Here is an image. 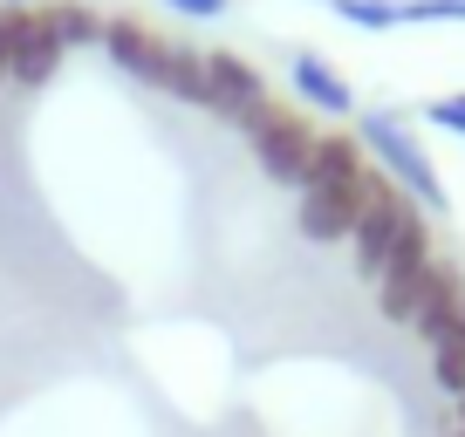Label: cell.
Segmentation results:
<instances>
[{
    "label": "cell",
    "instance_id": "4",
    "mask_svg": "<svg viewBox=\"0 0 465 437\" xmlns=\"http://www.w3.org/2000/svg\"><path fill=\"white\" fill-rule=\"evenodd\" d=\"M431 267H438V253H431V233H424V218H418V226L404 233V247L391 253V267L377 274V315L397 321V328H411V307H418Z\"/></svg>",
    "mask_w": 465,
    "mask_h": 437
},
{
    "label": "cell",
    "instance_id": "16",
    "mask_svg": "<svg viewBox=\"0 0 465 437\" xmlns=\"http://www.w3.org/2000/svg\"><path fill=\"white\" fill-rule=\"evenodd\" d=\"M28 21H35V7H7L0 0V69H7V55L21 48V34H28Z\"/></svg>",
    "mask_w": 465,
    "mask_h": 437
},
{
    "label": "cell",
    "instance_id": "6",
    "mask_svg": "<svg viewBox=\"0 0 465 437\" xmlns=\"http://www.w3.org/2000/svg\"><path fill=\"white\" fill-rule=\"evenodd\" d=\"M370 171H377V164H370ZM370 171L356 178V185H322V191H302V205H294V226H302V239H315V247H335V239L356 233V212H363Z\"/></svg>",
    "mask_w": 465,
    "mask_h": 437
},
{
    "label": "cell",
    "instance_id": "11",
    "mask_svg": "<svg viewBox=\"0 0 465 437\" xmlns=\"http://www.w3.org/2000/svg\"><path fill=\"white\" fill-rule=\"evenodd\" d=\"M363 171H370V158H363V144H356V137H315V158H308L302 191H322V185H356Z\"/></svg>",
    "mask_w": 465,
    "mask_h": 437
},
{
    "label": "cell",
    "instance_id": "18",
    "mask_svg": "<svg viewBox=\"0 0 465 437\" xmlns=\"http://www.w3.org/2000/svg\"><path fill=\"white\" fill-rule=\"evenodd\" d=\"M164 7H172V15H185V21H219L232 0H164Z\"/></svg>",
    "mask_w": 465,
    "mask_h": 437
},
{
    "label": "cell",
    "instance_id": "17",
    "mask_svg": "<svg viewBox=\"0 0 465 437\" xmlns=\"http://www.w3.org/2000/svg\"><path fill=\"white\" fill-rule=\"evenodd\" d=\"M424 117L438 123V131H451V137H465V96H438Z\"/></svg>",
    "mask_w": 465,
    "mask_h": 437
},
{
    "label": "cell",
    "instance_id": "2",
    "mask_svg": "<svg viewBox=\"0 0 465 437\" xmlns=\"http://www.w3.org/2000/svg\"><path fill=\"white\" fill-rule=\"evenodd\" d=\"M418 205L404 199V191L391 185L383 171H370V191H363V212H356V233H349V253H356V274L377 280L383 267H391V253L404 247V233L418 226Z\"/></svg>",
    "mask_w": 465,
    "mask_h": 437
},
{
    "label": "cell",
    "instance_id": "10",
    "mask_svg": "<svg viewBox=\"0 0 465 437\" xmlns=\"http://www.w3.org/2000/svg\"><path fill=\"white\" fill-rule=\"evenodd\" d=\"M55 69H62V42L48 34V21L35 15V21H28V34H21V48L7 55V83L42 89V83H55Z\"/></svg>",
    "mask_w": 465,
    "mask_h": 437
},
{
    "label": "cell",
    "instance_id": "20",
    "mask_svg": "<svg viewBox=\"0 0 465 437\" xmlns=\"http://www.w3.org/2000/svg\"><path fill=\"white\" fill-rule=\"evenodd\" d=\"M451 437H465V423H459V431H451Z\"/></svg>",
    "mask_w": 465,
    "mask_h": 437
},
{
    "label": "cell",
    "instance_id": "5",
    "mask_svg": "<svg viewBox=\"0 0 465 437\" xmlns=\"http://www.w3.org/2000/svg\"><path fill=\"white\" fill-rule=\"evenodd\" d=\"M205 110L247 131V123L267 110L261 69H253V62H240V55H226V48H213V55H205Z\"/></svg>",
    "mask_w": 465,
    "mask_h": 437
},
{
    "label": "cell",
    "instance_id": "19",
    "mask_svg": "<svg viewBox=\"0 0 465 437\" xmlns=\"http://www.w3.org/2000/svg\"><path fill=\"white\" fill-rule=\"evenodd\" d=\"M459 423H465V396H459Z\"/></svg>",
    "mask_w": 465,
    "mask_h": 437
},
{
    "label": "cell",
    "instance_id": "1",
    "mask_svg": "<svg viewBox=\"0 0 465 437\" xmlns=\"http://www.w3.org/2000/svg\"><path fill=\"white\" fill-rule=\"evenodd\" d=\"M356 144H363V158L377 164L411 205H424V212H445L451 205L445 185H438V171H431V158H424V144L411 137V123L397 117V110H363V117H356Z\"/></svg>",
    "mask_w": 465,
    "mask_h": 437
},
{
    "label": "cell",
    "instance_id": "15",
    "mask_svg": "<svg viewBox=\"0 0 465 437\" xmlns=\"http://www.w3.org/2000/svg\"><path fill=\"white\" fill-rule=\"evenodd\" d=\"M335 15H342L349 28L383 34V28H397V0H335Z\"/></svg>",
    "mask_w": 465,
    "mask_h": 437
},
{
    "label": "cell",
    "instance_id": "12",
    "mask_svg": "<svg viewBox=\"0 0 465 437\" xmlns=\"http://www.w3.org/2000/svg\"><path fill=\"white\" fill-rule=\"evenodd\" d=\"M42 21L62 42V55H69V48H103V15L89 0H55V7H42Z\"/></svg>",
    "mask_w": 465,
    "mask_h": 437
},
{
    "label": "cell",
    "instance_id": "9",
    "mask_svg": "<svg viewBox=\"0 0 465 437\" xmlns=\"http://www.w3.org/2000/svg\"><path fill=\"white\" fill-rule=\"evenodd\" d=\"M288 83H294V96H302V102H315L322 117H349V110H356V89H349L315 48H302V55L288 62Z\"/></svg>",
    "mask_w": 465,
    "mask_h": 437
},
{
    "label": "cell",
    "instance_id": "13",
    "mask_svg": "<svg viewBox=\"0 0 465 437\" xmlns=\"http://www.w3.org/2000/svg\"><path fill=\"white\" fill-rule=\"evenodd\" d=\"M164 96H178V102H192V110H205V48H185V42H172L164 48Z\"/></svg>",
    "mask_w": 465,
    "mask_h": 437
},
{
    "label": "cell",
    "instance_id": "21",
    "mask_svg": "<svg viewBox=\"0 0 465 437\" xmlns=\"http://www.w3.org/2000/svg\"><path fill=\"white\" fill-rule=\"evenodd\" d=\"M0 83H7V69H0Z\"/></svg>",
    "mask_w": 465,
    "mask_h": 437
},
{
    "label": "cell",
    "instance_id": "3",
    "mask_svg": "<svg viewBox=\"0 0 465 437\" xmlns=\"http://www.w3.org/2000/svg\"><path fill=\"white\" fill-rule=\"evenodd\" d=\"M247 144H253V158H261V171L274 178V185H294V191H302L308 158H315V131H308L294 110H274V102H267L261 117L247 123Z\"/></svg>",
    "mask_w": 465,
    "mask_h": 437
},
{
    "label": "cell",
    "instance_id": "14",
    "mask_svg": "<svg viewBox=\"0 0 465 437\" xmlns=\"http://www.w3.org/2000/svg\"><path fill=\"white\" fill-rule=\"evenodd\" d=\"M431 383L451 396V403L465 396V315L445 328V342H431Z\"/></svg>",
    "mask_w": 465,
    "mask_h": 437
},
{
    "label": "cell",
    "instance_id": "8",
    "mask_svg": "<svg viewBox=\"0 0 465 437\" xmlns=\"http://www.w3.org/2000/svg\"><path fill=\"white\" fill-rule=\"evenodd\" d=\"M459 315H465V274L451 260H438L431 280H424V294H418V307H411V335L431 349V342H445V328Z\"/></svg>",
    "mask_w": 465,
    "mask_h": 437
},
{
    "label": "cell",
    "instance_id": "7",
    "mask_svg": "<svg viewBox=\"0 0 465 437\" xmlns=\"http://www.w3.org/2000/svg\"><path fill=\"white\" fill-rule=\"evenodd\" d=\"M164 34H151L137 15H116V21H103V55L116 62V69L131 75V83H151L158 89L164 83Z\"/></svg>",
    "mask_w": 465,
    "mask_h": 437
}]
</instances>
